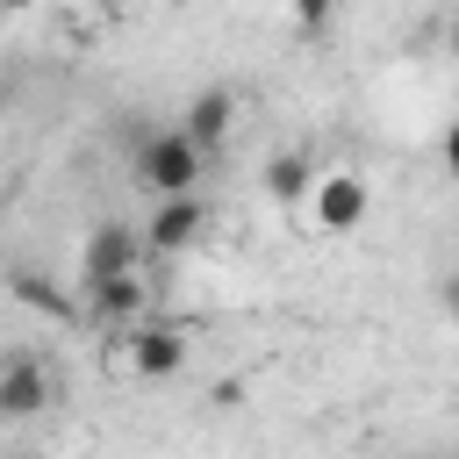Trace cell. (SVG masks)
<instances>
[{"mask_svg": "<svg viewBox=\"0 0 459 459\" xmlns=\"http://www.w3.org/2000/svg\"><path fill=\"white\" fill-rule=\"evenodd\" d=\"M201 172H208V143L172 122V129H143L136 151H129V179L158 201V194H201Z\"/></svg>", "mask_w": 459, "mask_h": 459, "instance_id": "6da1fadb", "label": "cell"}, {"mask_svg": "<svg viewBox=\"0 0 459 459\" xmlns=\"http://www.w3.org/2000/svg\"><path fill=\"white\" fill-rule=\"evenodd\" d=\"M308 230L316 237H351V230H366V215H373V179L359 172V165H330V172H316V194H308Z\"/></svg>", "mask_w": 459, "mask_h": 459, "instance_id": "7a4b0ae2", "label": "cell"}, {"mask_svg": "<svg viewBox=\"0 0 459 459\" xmlns=\"http://www.w3.org/2000/svg\"><path fill=\"white\" fill-rule=\"evenodd\" d=\"M186 359H194V330L186 323H136L122 337V366L136 380H179Z\"/></svg>", "mask_w": 459, "mask_h": 459, "instance_id": "3957f363", "label": "cell"}, {"mask_svg": "<svg viewBox=\"0 0 459 459\" xmlns=\"http://www.w3.org/2000/svg\"><path fill=\"white\" fill-rule=\"evenodd\" d=\"M201 230H208V201H201V194H158L151 215H143V244H151V258L194 251Z\"/></svg>", "mask_w": 459, "mask_h": 459, "instance_id": "277c9868", "label": "cell"}, {"mask_svg": "<svg viewBox=\"0 0 459 459\" xmlns=\"http://www.w3.org/2000/svg\"><path fill=\"white\" fill-rule=\"evenodd\" d=\"M143 308H151V280H143V265L136 273H108V280H86V316L100 323V330H115V344L143 323Z\"/></svg>", "mask_w": 459, "mask_h": 459, "instance_id": "5b68a950", "label": "cell"}, {"mask_svg": "<svg viewBox=\"0 0 459 459\" xmlns=\"http://www.w3.org/2000/svg\"><path fill=\"white\" fill-rule=\"evenodd\" d=\"M57 402V373L36 359V351H14L7 366H0V423H29V416H43Z\"/></svg>", "mask_w": 459, "mask_h": 459, "instance_id": "8992f818", "label": "cell"}, {"mask_svg": "<svg viewBox=\"0 0 459 459\" xmlns=\"http://www.w3.org/2000/svg\"><path fill=\"white\" fill-rule=\"evenodd\" d=\"M151 258V244H143V222L129 230V222H100V230H86V251H79V280H108V273H136Z\"/></svg>", "mask_w": 459, "mask_h": 459, "instance_id": "52a82bcc", "label": "cell"}, {"mask_svg": "<svg viewBox=\"0 0 459 459\" xmlns=\"http://www.w3.org/2000/svg\"><path fill=\"white\" fill-rule=\"evenodd\" d=\"M179 122H186L208 151H222V143H230V129H237V93H230V86H201V93L186 100V115H179Z\"/></svg>", "mask_w": 459, "mask_h": 459, "instance_id": "ba28073f", "label": "cell"}, {"mask_svg": "<svg viewBox=\"0 0 459 459\" xmlns=\"http://www.w3.org/2000/svg\"><path fill=\"white\" fill-rule=\"evenodd\" d=\"M265 194H273L280 208H308V194H316V165H308L301 151H280V158L265 165Z\"/></svg>", "mask_w": 459, "mask_h": 459, "instance_id": "9c48e42d", "label": "cell"}, {"mask_svg": "<svg viewBox=\"0 0 459 459\" xmlns=\"http://www.w3.org/2000/svg\"><path fill=\"white\" fill-rule=\"evenodd\" d=\"M337 7L344 0H287V22H294V36H330Z\"/></svg>", "mask_w": 459, "mask_h": 459, "instance_id": "30bf717a", "label": "cell"}, {"mask_svg": "<svg viewBox=\"0 0 459 459\" xmlns=\"http://www.w3.org/2000/svg\"><path fill=\"white\" fill-rule=\"evenodd\" d=\"M445 308H459V273H452V280H445Z\"/></svg>", "mask_w": 459, "mask_h": 459, "instance_id": "8fae6325", "label": "cell"}, {"mask_svg": "<svg viewBox=\"0 0 459 459\" xmlns=\"http://www.w3.org/2000/svg\"><path fill=\"white\" fill-rule=\"evenodd\" d=\"M29 7H43V0H7V14H29Z\"/></svg>", "mask_w": 459, "mask_h": 459, "instance_id": "7c38bea8", "label": "cell"}, {"mask_svg": "<svg viewBox=\"0 0 459 459\" xmlns=\"http://www.w3.org/2000/svg\"><path fill=\"white\" fill-rule=\"evenodd\" d=\"M445 151H452V172H459V129H452V143H445Z\"/></svg>", "mask_w": 459, "mask_h": 459, "instance_id": "4fadbf2b", "label": "cell"}, {"mask_svg": "<svg viewBox=\"0 0 459 459\" xmlns=\"http://www.w3.org/2000/svg\"><path fill=\"white\" fill-rule=\"evenodd\" d=\"M452 57H459V14H452Z\"/></svg>", "mask_w": 459, "mask_h": 459, "instance_id": "5bb4252c", "label": "cell"}]
</instances>
